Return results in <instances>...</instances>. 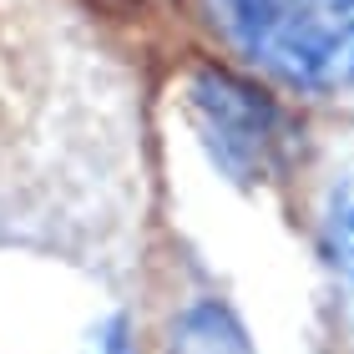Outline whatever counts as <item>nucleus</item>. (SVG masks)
<instances>
[{
    "mask_svg": "<svg viewBox=\"0 0 354 354\" xmlns=\"http://www.w3.org/2000/svg\"><path fill=\"white\" fill-rule=\"evenodd\" d=\"M132 96L82 0H0V354H142Z\"/></svg>",
    "mask_w": 354,
    "mask_h": 354,
    "instance_id": "nucleus-1",
    "label": "nucleus"
},
{
    "mask_svg": "<svg viewBox=\"0 0 354 354\" xmlns=\"http://www.w3.org/2000/svg\"><path fill=\"white\" fill-rule=\"evenodd\" d=\"M198 10L273 86L304 96L354 86V0H198Z\"/></svg>",
    "mask_w": 354,
    "mask_h": 354,
    "instance_id": "nucleus-2",
    "label": "nucleus"
},
{
    "mask_svg": "<svg viewBox=\"0 0 354 354\" xmlns=\"http://www.w3.org/2000/svg\"><path fill=\"white\" fill-rule=\"evenodd\" d=\"M187 117L198 127L207 157L233 183H263L288 152V117L273 96L243 71L198 66L187 76Z\"/></svg>",
    "mask_w": 354,
    "mask_h": 354,
    "instance_id": "nucleus-3",
    "label": "nucleus"
},
{
    "mask_svg": "<svg viewBox=\"0 0 354 354\" xmlns=\"http://www.w3.org/2000/svg\"><path fill=\"white\" fill-rule=\"evenodd\" d=\"M324 259L334 268L344 319H349V329H354V177L334 192V203H329V218H324Z\"/></svg>",
    "mask_w": 354,
    "mask_h": 354,
    "instance_id": "nucleus-4",
    "label": "nucleus"
}]
</instances>
